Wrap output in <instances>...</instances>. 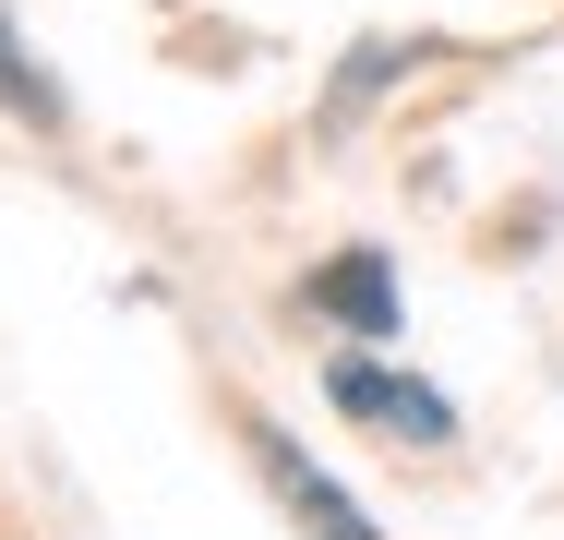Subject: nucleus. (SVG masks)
Segmentation results:
<instances>
[{"mask_svg": "<svg viewBox=\"0 0 564 540\" xmlns=\"http://www.w3.org/2000/svg\"><path fill=\"white\" fill-rule=\"evenodd\" d=\"M252 468L276 480V505H289L313 540H372V517H360V505H348V493H337V480H325V468H313V456H301L276 421H252Z\"/></svg>", "mask_w": 564, "mask_h": 540, "instance_id": "f257e3e1", "label": "nucleus"}, {"mask_svg": "<svg viewBox=\"0 0 564 540\" xmlns=\"http://www.w3.org/2000/svg\"><path fill=\"white\" fill-rule=\"evenodd\" d=\"M325 385H337L348 421H372V432H409V444H445V432H456L445 397H433V385H409V372H384V360H337Z\"/></svg>", "mask_w": 564, "mask_h": 540, "instance_id": "f03ea898", "label": "nucleus"}, {"mask_svg": "<svg viewBox=\"0 0 564 540\" xmlns=\"http://www.w3.org/2000/svg\"><path fill=\"white\" fill-rule=\"evenodd\" d=\"M0 108H24V120H48V132H61V85L12 48V24H0Z\"/></svg>", "mask_w": 564, "mask_h": 540, "instance_id": "20e7f679", "label": "nucleus"}, {"mask_svg": "<svg viewBox=\"0 0 564 540\" xmlns=\"http://www.w3.org/2000/svg\"><path fill=\"white\" fill-rule=\"evenodd\" d=\"M313 313L384 336V324H397V264H384V252H337V264H313Z\"/></svg>", "mask_w": 564, "mask_h": 540, "instance_id": "7ed1b4c3", "label": "nucleus"}]
</instances>
